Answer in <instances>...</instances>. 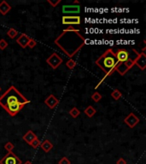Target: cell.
I'll return each mask as SVG.
<instances>
[{"instance_id":"8fae6325","label":"cell","mask_w":146,"mask_h":164,"mask_svg":"<svg viewBox=\"0 0 146 164\" xmlns=\"http://www.w3.org/2000/svg\"><path fill=\"white\" fill-rule=\"evenodd\" d=\"M45 104L50 109H52L56 108V106L58 105L59 100L56 97L55 95L50 94V95H49V96L45 98Z\"/></svg>"},{"instance_id":"7c38bea8","label":"cell","mask_w":146,"mask_h":164,"mask_svg":"<svg viewBox=\"0 0 146 164\" xmlns=\"http://www.w3.org/2000/svg\"><path fill=\"white\" fill-rule=\"evenodd\" d=\"M129 53L128 51L124 50V49H120L117 50V52L116 53V57L117 61L119 62H126L127 59L129 58Z\"/></svg>"},{"instance_id":"cb8c5ba5","label":"cell","mask_w":146,"mask_h":164,"mask_svg":"<svg viewBox=\"0 0 146 164\" xmlns=\"http://www.w3.org/2000/svg\"><path fill=\"white\" fill-rule=\"evenodd\" d=\"M91 99L94 101V102H96V103H98L101 99H102V95L99 93V92H95L92 95H91Z\"/></svg>"},{"instance_id":"d6a6232c","label":"cell","mask_w":146,"mask_h":164,"mask_svg":"<svg viewBox=\"0 0 146 164\" xmlns=\"http://www.w3.org/2000/svg\"><path fill=\"white\" fill-rule=\"evenodd\" d=\"M1 90H2V89H1V87H0V92H1Z\"/></svg>"},{"instance_id":"3957f363","label":"cell","mask_w":146,"mask_h":164,"mask_svg":"<svg viewBox=\"0 0 146 164\" xmlns=\"http://www.w3.org/2000/svg\"><path fill=\"white\" fill-rule=\"evenodd\" d=\"M17 103L28 104H29L30 101L23 96L14 86H11L0 97V106L3 107L4 109L8 105L17 104Z\"/></svg>"},{"instance_id":"44dd1931","label":"cell","mask_w":146,"mask_h":164,"mask_svg":"<svg viewBox=\"0 0 146 164\" xmlns=\"http://www.w3.org/2000/svg\"><path fill=\"white\" fill-rule=\"evenodd\" d=\"M111 97H112L115 100H119V99L122 97V94H121V92H120L119 90L115 89V90H113V92H111Z\"/></svg>"},{"instance_id":"f1b7e54d","label":"cell","mask_w":146,"mask_h":164,"mask_svg":"<svg viewBox=\"0 0 146 164\" xmlns=\"http://www.w3.org/2000/svg\"><path fill=\"white\" fill-rule=\"evenodd\" d=\"M47 2H48V4H50L52 7H57L62 1H61V0H48Z\"/></svg>"},{"instance_id":"e0dca14e","label":"cell","mask_w":146,"mask_h":164,"mask_svg":"<svg viewBox=\"0 0 146 164\" xmlns=\"http://www.w3.org/2000/svg\"><path fill=\"white\" fill-rule=\"evenodd\" d=\"M116 71H117V72L120 74V75L123 76V75H125L127 72L129 71V69L127 68V67L125 65L124 62H120V63L117 65Z\"/></svg>"},{"instance_id":"5bb4252c","label":"cell","mask_w":146,"mask_h":164,"mask_svg":"<svg viewBox=\"0 0 146 164\" xmlns=\"http://www.w3.org/2000/svg\"><path fill=\"white\" fill-rule=\"evenodd\" d=\"M11 10V6L6 2V1H2L0 3V14L3 16H6Z\"/></svg>"},{"instance_id":"d6986e66","label":"cell","mask_w":146,"mask_h":164,"mask_svg":"<svg viewBox=\"0 0 146 164\" xmlns=\"http://www.w3.org/2000/svg\"><path fill=\"white\" fill-rule=\"evenodd\" d=\"M69 115L71 116V117H73V118H77L78 116H79L80 115V110L78 108H76V107H73L70 110H69Z\"/></svg>"},{"instance_id":"f546056e","label":"cell","mask_w":146,"mask_h":164,"mask_svg":"<svg viewBox=\"0 0 146 164\" xmlns=\"http://www.w3.org/2000/svg\"><path fill=\"white\" fill-rule=\"evenodd\" d=\"M36 45H37V41H36L35 39H30L29 42H28V46L30 49H33L36 46Z\"/></svg>"},{"instance_id":"4316f807","label":"cell","mask_w":146,"mask_h":164,"mask_svg":"<svg viewBox=\"0 0 146 164\" xmlns=\"http://www.w3.org/2000/svg\"><path fill=\"white\" fill-rule=\"evenodd\" d=\"M7 46H8L7 41L4 39H0V50H5V49L7 48Z\"/></svg>"},{"instance_id":"603a6c76","label":"cell","mask_w":146,"mask_h":164,"mask_svg":"<svg viewBox=\"0 0 146 164\" xmlns=\"http://www.w3.org/2000/svg\"><path fill=\"white\" fill-rule=\"evenodd\" d=\"M66 66L69 69H74L76 67V62L73 59H69L68 62H66Z\"/></svg>"},{"instance_id":"277c9868","label":"cell","mask_w":146,"mask_h":164,"mask_svg":"<svg viewBox=\"0 0 146 164\" xmlns=\"http://www.w3.org/2000/svg\"><path fill=\"white\" fill-rule=\"evenodd\" d=\"M46 62L52 69H57L62 63V59L57 52H54L46 59Z\"/></svg>"},{"instance_id":"83f0119b","label":"cell","mask_w":146,"mask_h":164,"mask_svg":"<svg viewBox=\"0 0 146 164\" xmlns=\"http://www.w3.org/2000/svg\"><path fill=\"white\" fill-rule=\"evenodd\" d=\"M58 164H71V162L69 161L67 156H63L59 160Z\"/></svg>"},{"instance_id":"9a60e30c","label":"cell","mask_w":146,"mask_h":164,"mask_svg":"<svg viewBox=\"0 0 146 164\" xmlns=\"http://www.w3.org/2000/svg\"><path fill=\"white\" fill-rule=\"evenodd\" d=\"M40 147L45 153H48L53 149V144L48 139H45L40 144Z\"/></svg>"},{"instance_id":"9c48e42d","label":"cell","mask_w":146,"mask_h":164,"mask_svg":"<svg viewBox=\"0 0 146 164\" xmlns=\"http://www.w3.org/2000/svg\"><path fill=\"white\" fill-rule=\"evenodd\" d=\"M124 122L127 124L129 127L133 128L139 123V118L134 114V113H130L126 118L124 119Z\"/></svg>"},{"instance_id":"7402d4cb","label":"cell","mask_w":146,"mask_h":164,"mask_svg":"<svg viewBox=\"0 0 146 164\" xmlns=\"http://www.w3.org/2000/svg\"><path fill=\"white\" fill-rule=\"evenodd\" d=\"M40 144H41V142H40L39 138L37 137L36 138H34V139L32 141V143H31L29 145H31L33 149H38L39 146H40Z\"/></svg>"},{"instance_id":"1f68e13d","label":"cell","mask_w":146,"mask_h":164,"mask_svg":"<svg viewBox=\"0 0 146 164\" xmlns=\"http://www.w3.org/2000/svg\"><path fill=\"white\" fill-rule=\"evenodd\" d=\"M23 164H33V163H32L31 162H29V161H27V162H26L25 163H23Z\"/></svg>"},{"instance_id":"7a4b0ae2","label":"cell","mask_w":146,"mask_h":164,"mask_svg":"<svg viewBox=\"0 0 146 164\" xmlns=\"http://www.w3.org/2000/svg\"><path fill=\"white\" fill-rule=\"evenodd\" d=\"M95 63L106 75L103 77V79L101 80L100 83L97 84V86L96 87V88H97V87H99L103 83V80H105L107 77L110 76L116 71L117 65L120 62L117 61L116 57V53L112 50V49H108L107 50L103 55H101L100 58H98V59H97V61L95 62Z\"/></svg>"},{"instance_id":"ba28073f","label":"cell","mask_w":146,"mask_h":164,"mask_svg":"<svg viewBox=\"0 0 146 164\" xmlns=\"http://www.w3.org/2000/svg\"><path fill=\"white\" fill-rule=\"evenodd\" d=\"M25 105L26 104H24L17 103V104H10V105L6 106L4 108V109L6 110V112L8 114H10V116H15L19 113Z\"/></svg>"},{"instance_id":"484cf974","label":"cell","mask_w":146,"mask_h":164,"mask_svg":"<svg viewBox=\"0 0 146 164\" xmlns=\"http://www.w3.org/2000/svg\"><path fill=\"white\" fill-rule=\"evenodd\" d=\"M14 148H15V145H14L13 143H11V142H7V143L4 145V149H5L8 152L12 151L14 150Z\"/></svg>"},{"instance_id":"ac0fdd59","label":"cell","mask_w":146,"mask_h":164,"mask_svg":"<svg viewBox=\"0 0 146 164\" xmlns=\"http://www.w3.org/2000/svg\"><path fill=\"white\" fill-rule=\"evenodd\" d=\"M84 113H85V115H86L87 117L89 118H91L92 116H94V115L97 113V110L95 109V108L92 106H88L85 110H84Z\"/></svg>"},{"instance_id":"30bf717a","label":"cell","mask_w":146,"mask_h":164,"mask_svg":"<svg viewBox=\"0 0 146 164\" xmlns=\"http://www.w3.org/2000/svg\"><path fill=\"white\" fill-rule=\"evenodd\" d=\"M63 14H79L80 12L79 5H63L62 6Z\"/></svg>"},{"instance_id":"d4e9b609","label":"cell","mask_w":146,"mask_h":164,"mask_svg":"<svg viewBox=\"0 0 146 164\" xmlns=\"http://www.w3.org/2000/svg\"><path fill=\"white\" fill-rule=\"evenodd\" d=\"M124 63H125V65L127 67V68L130 70L131 68L134 66V60L133 58H128L126 62H124Z\"/></svg>"},{"instance_id":"52a82bcc","label":"cell","mask_w":146,"mask_h":164,"mask_svg":"<svg viewBox=\"0 0 146 164\" xmlns=\"http://www.w3.org/2000/svg\"><path fill=\"white\" fill-rule=\"evenodd\" d=\"M63 25H79L81 23V18L79 16H63L62 18Z\"/></svg>"},{"instance_id":"8992f818","label":"cell","mask_w":146,"mask_h":164,"mask_svg":"<svg viewBox=\"0 0 146 164\" xmlns=\"http://www.w3.org/2000/svg\"><path fill=\"white\" fill-rule=\"evenodd\" d=\"M145 50V48L143 49V51L141 53H138L137 51V57L133 59L134 60V65H137L141 70H145L146 68V55Z\"/></svg>"},{"instance_id":"4fadbf2b","label":"cell","mask_w":146,"mask_h":164,"mask_svg":"<svg viewBox=\"0 0 146 164\" xmlns=\"http://www.w3.org/2000/svg\"><path fill=\"white\" fill-rule=\"evenodd\" d=\"M30 39H31V38H29L27 34L22 33V34H21L19 37L17 38V39H16V43L19 45L21 48L24 49L26 48V47H28V42H29Z\"/></svg>"},{"instance_id":"ffe728a7","label":"cell","mask_w":146,"mask_h":164,"mask_svg":"<svg viewBox=\"0 0 146 164\" xmlns=\"http://www.w3.org/2000/svg\"><path fill=\"white\" fill-rule=\"evenodd\" d=\"M7 35L10 39H15L18 35V32L15 28H10L7 32Z\"/></svg>"},{"instance_id":"5b68a950","label":"cell","mask_w":146,"mask_h":164,"mask_svg":"<svg viewBox=\"0 0 146 164\" xmlns=\"http://www.w3.org/2000/svg\"><path fill=\"white\" fill-rule=\"evenodd\" d=\"M0 164H22L21 161L17 155L14 154L12 151L8 152L1 160Z\"/></svg>"},{"instance_id":"6da1fadb","label":"cell","mask_w":146,"mask_h":164,"mask_svg":"<svg viewBox=\"0 0 146 164\" xmlns=\"http://www.w3.org/2000/svg\"><path fill=\"white\" fill-rule=\"evenodd\" d=\"M55 45L70 59L74 57L86 44V39L76 30H64L54 41Z\"/></svg>"},{"instance_id":"2e32d148","label":"cell","mask_w":146,"mask_h":164,"mask_svg":"<svg viewBox=\"0 0 146 164\" xmlns=\"http://www.w3.org/2000/svg\"><path fill=\"white\" fill-rule=\"evenodd\" d=\"M37 138V136L35 135V133H34L33 131H31V130H28V131L23 135V137H22L23 140L26 141L28 145H30V144L32 143V141H33L34 138Z\"/></svg>"},{"instance_id":"4dcf8cb0","label":"cell","mask_w":146,"mask_h":164,"mask_svg":"<svg viewBox=\"0 0 146 164\" xmlns=\"http://www.w3.org/2000/svg\"><path fill=\"white\" fill-rule=\"evenodd\" d=\"M116 164H127V161L124 158H120L116 162Z\"/></svg>"}]
</instances>
